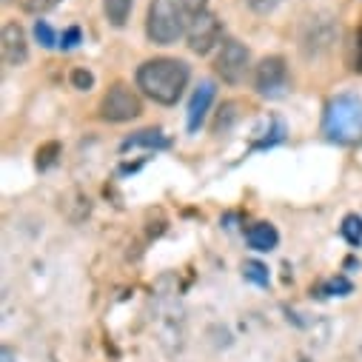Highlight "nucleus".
I'll return each instance as SVG.
<instances>
[{
    "instance_id": "obj_9",
    "label": "nucleus",
    "mask_w": 362,
    "mask_h": 362,
    "mask_svg": "<svg viewBox=\"0 0 362 362\" xmlns=\"http://www.w3.org/2000/svg\"><path fill=\"white\" fill-rule=\"evenodd\" d=\"M0 54H4L6 66H23L29 57V40L21 23L9 21L4 23V35H0Z\"/></svg>"
},
{
    "instance_id": "obj_19",
    "label": "nucleus",
    "mask_w": 362,
    "mask_h": 362,
    "mask_svg": "<svg viewBox=\"0 0 362 362\" xmlns=\"http://www.w3.org/2000/svg\"><path fill=\"white\" fill-rule=\"evenodd\" d=\"M57 4H60V0H21V6L26 12H32V15H43V12L54 9Z\"/></svg>"
},
{
    "instance_id": "obj_6",
    "label": "nucleus",
    "mask_w": 362,
    "mask_h": 362,
    "mask_svg": "<svg viewBox=\"0 0 362 362\" xmlns=\"http://www.w3.org/2000/svg\"><path fill=\"white\" fill-rule=\"evenodd\" d=\"M248 63H251V54H248V49H245L240 40H223V43H220L214 69H217V74H220L226 83H231V86L243 83L245 74H248Z\"/></svg>"
},
{
    "instance_id": "obj_4",
    "label": "nucleus",
    "mask_w": 362,
    "mask_h": 362,
    "mask_svg": "<svg viewBox=\"0 0 362 362\" xmlns=\"http://www.w3.org/2000/svg\"><path fill=\"white\" fill-rule=\"evenodd\" d=\"M143 115V103L137 92L126 83H115L100 100V117L109 123H126Z\"/></svg>"
},
{
    "instance_id": "obj_21",
    "label": "nucleus",
    "mask_w": 362,
    "mask_h": 362,
    "mask_svg": "<svg viewBox=\"0 0 362 362\" xmlns=\"http://www.w3.org/2000/svg\"><path fill=\"white\" fill-rule=\"evenodd\" d=\"M280 4H283V0H245V6L251 12H257V15H271Z\"/></svg>"
},
{
    "instance_id": "obj_3",
    "label": "nucleus",
    "mask_w": 362,
    "mask_h": 362,
    "mask_svg": "<svg viewBox=\"0 0 362 362\" xmlns=\"http://www.w3.org/2000/svg\"><path fill=\"white\" fill-rule=\"evenodd\" d=\"M186 23H183V9L174 0H151L148 15H146V35L157 46H171L183 37Z\"/></svg>"
},
{
    "instance_id": "obj_5",
    "label": "nucleus",
    "mask_w": 362,
    "mask_h": 362,
    "mask_svg": "<svg viewBox=\"0 0 362 362\" xmlns=\"http://www.w3.org/2000/svg\"><path fill=\"white\" fill-rule=\"evenodd\" d=\"M254 88L259 98H268V100H277L288 92V66L283 57L271 54V57H262L259 66L254 69Z\"/></svg>"
},
{
    "instance_id": "obj_1",
    "label": "nucleus",
    "mask_w": 362,
    "mask_h": 362,
    "mask_svg": "<svg viewBox=\"0 0 362 362\" xmlns=\"http://www.w3.org/2000/svg\"><path fill=\"white\" fill-rule=\"evenodd\" d=\"M189 86V66L177 57H154L137 69V88L160 106H174Z\"/></svg>"
},
{
    "instance_id": "obj_17",
    "label": "nucleus",
    "mask_w": 362,
    "mask_h": 362,
    "mask_svg": "<svg viewBox=\"0 0 362 362\" xmlns=\"http://www.w3.org/2000/svg\"><path fill=\"white\" fill-rule=\"evenodd\" d=\"M35 37H37V43H40L43 49L60 46V43H57V35H54V29H52L46 21H37V23H35Z\"/></svg>"
},
{
    "instance_id": "obj_15",
    "label": "nucleus",
    "mask_w": 362,
    "mask_h": 362,
    "mask_svg": "<svg viewBox=\"0 0 362 362\" xmlns=\"http://www.w3.org/2000/svg\"><path fill=\"white\" fill-rule=\"evenodd\" d=\"M342 237H345L351 245H359V243H362V217L348 214V217L342 220Z\"/></svg>"
},
{
    "instance_id": "obj_22",
    "label": "nucleus",
    "mask_w": 362,
    "mask_h": 362,
    "mask_svg": "<svg viewBox=\"0 0 362 362\" xmlns=\"http://www.w3.org/2000/svg\"><path fill=\"white\" fill-rule=\"evenodd\" d=\"M237 103H226L223 109H220V117H217V123H214V132H226L228 126H231V120L237 117Z\"/></svg>"
},
{
    "instance_id": "obj_10",
    "label": "nucleus",
    "mask_w": 362,
    "mask_h": 362,
    "mask_svg": "<svg viewBox=\"0 0 362 362\" xmlns=\"http://www.w3.org/2000/svg\"><path fill=\"white\" fill-rule=\"evenodd\" d=\"M214 83L211 80H203L197 88H194V95L189 100V115H186V123H189V132H200L209 109H211V100H214Z\"/></svg>"
},
{
    "instance_id": "obj_23",
    "label": "nucleus",
    "mask_w": 362,
    "mask_h": 362,
    "mask_svg": "<svg viewBox=\"0 0 362 362\" xmlns=\"http://www.w3.org/2000/svg\"><path fill=\"white\" fill-rule=\"evenodd\" d=\"M60 151V146L57 143H49V146H43L40 151H37V165L40 168H49L52 163H54V154Z\"/></svg>"
},
{
    "instance_id": "obj_14",
    "label": "nucleus",
    "mask_w": 362,
    "mask_h": 362,
    "mask_svg": "<svg viewBox=\"0 0 362 362\" xmlns=\"http://www.w3.org/2000/svg\"><path fill=\"white\" fill-rule=\"evenodd\" d=\"M345 60L351 71H362V29H356L348 37V49H345Z\"/></svg>"
},
{
    "instance_id": "obj_16",
    "label": "nucleus",
    "mask_w": 362,
    "mask_h": 362,
    "mask_svg": "<svg viewBox=\"0 0 362 362\" xmlns=\"http://www.w3.org/2000/svg\"><path fill=\"white\" fill-rule=\"evenodd\" d=\"M243 274H245V280H251L254 286H268V268H265L262 262H257V259H248V262L243 265Z\"/></svg>"
},
{
    "instance_id": "obj_13",
    "label": "nucleus",
    "mask_w": 362,
    "mask_h": 362,
    "mask_svg": "<svg viewBox=\"0 0 362 362\" xmlns=\"http://www.w3.org/2000/svg\"><path fill=\"white\" fill-rule=\"evenodd\" d=\"M132 6H134V0H103V12H106V21L112 26H126L129 15H132Z\"/></svg>"
},
{
    "instance_id": "obj_11",
    "label": "nucleus",
    "mask_w": 362,
    "mask_h": 362,
    "mask_svg": "<svg viewBox=\"0 0 362 362\" xmlns=\"http://www.w3.org/2000/svg\"><path fill=\"white\" fill-rule=\"evenodd\" d=\"M245 240L254 251H274L277 243H280V234L271 223H254L248 231H245Z\"/></svg>"
},
{
    "instance_id": "obj_7",
    "label": "nucleus",
    "mask_w": 362,
    "mask_h": 362,
    "mask_svg": "<svg viewBox=\"0 0 362 362\" xmlns=\"http://www.w3.org/2000/svg\"><path fill=\"white\" fill-rule=\"evenodd\" d=\"M337 43V23L331 15H314L308 18L303 29V54L305 57H320Z\"/></svg>"
},
{
    "instance_id": "obj_2",
    "label": "nucleus",
    "mask_w": 362,
    "mask_h": 362,
    "mask_svg": "<svg viewBox=\"0 0 362 362\" xmlns=\"http://www.w3.org/2000/svg\"><path fill=\"white\" fill-rule=\"evenodd\" d=\"M322 132L334 143H356V140H362V98L337 95L325 106Z\"/></svg>"
},
{
    "instance_id": "obj_18",
    "label": "nucleus",
    "mask_w": 362,
    "mask_h": 362,
    "mask_svg": "<svg viewBox=\"0 0 362 362\" xmlns=\"http://www.w3.org/2000/svg\"><path fill=\"white\" fill-rule=\"evenodd\" d=\"M177 4H180V9H183V15H186L189 21L209 12V0H177Z\"/></svg>"
},
{
    "instance_id": "obj_24",
    "label": "nucleus",
    "mask_w": 362,
    "mask_h": 362,
    "mask_svg": "<svg viewBox=\"0 0 362 362\" xmlns=\"http://www.w3.org/2000/svg\"><path fill=\"white\" fill-rule=\"evenodd\" d=\"M80 43V29H69L66 35H63V40H60V49H71V46H77Z\"/></svg>"
},
{
    "instance_id": "obj_8",
    "label": "nucleus",
    "mask_w": 362,
    "mask_h": 362,
    "mask_svg": "<svg viewBox=\"0 0 362 362\" xmlns=\"http://www.w3.org/2000/svg\"><path fill=\"white\" fill-rule=\"evenodd\" d=\"M186 35H189V49L194 54H209L220 43L223 32H220V21L211 12H206V15H197V18L189 21Z\"/></svg>"
},
{
    "instance_id": "obj_20",
    "label": "nucleus",
    "mask_w": 362,
    "mask_h": 362,
    "mask_svg": "<svg viewBox=\"0 0 362 362\" xmlns=\"http://www.w3.org/2000/svg\"><path fill=\"white\" fill-rule=\"evenodd\" d=\"M71 83H74V88H80V92H88V88L95 86V74L86 71V69H74L71 71Z\"/></svg>"
},
{
    "instance_id": "obj_12",
    "label": "nucleus",
    "mask_w": 362,
    "mask_h": 362,
    "mask_svg": "<svg viewBox=\"0 0 362 362\" xmlns=\"http://www.w3.org/2000/svg\"><path fill=\"white\" fill-rule=\"evenodd\" d=\"M137 146H146V148H165V146H168V140L163 137V132H160V129H146V132H137L134 137L123 140V151L137 148Z\"/></svg>"
}]
</instances>
